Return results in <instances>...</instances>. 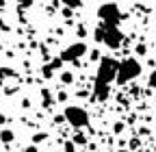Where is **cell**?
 <instances>
[{"label": "cell", "mask_w": 156, "mask_h": 152, "mask_svg": "<svg viewBox=\"0 0 156 152\" xmlns=\"http://www.w3.org/2000/svg\"><path fill=\"white\" fill-rule=\"evenodd\" d=\"M117 72H119V61L111 59V56H102V59H100V65H98L95 87H93L95 98L104 100V98L108 96V85H111V81H117Z\"/></svg>", "instance_id": "6da1fadb"}, {"label": "cell", "mask_w": 156, "mask_h": 152, "mask_svg": "<svg viewBox=\"0 0 156 152\" xmlns=\"http://www.w3.org/2000/svg\"><path fill=\"white\" fill-rule=\"evenodd\" d=\"M141 74V65H139V61L134 59V56H128V59H124V61H119V72H117V85H126L128 81H132V78H136V76Z\"/></svg>", "instance_id": "7a4b0ae2"}, {"label": "cell", "mask_w": 156, "mask_h": 152, "mask_svg": "<svg viewBox=\"0 0 156 152\" xmlns=\"http://www.w3.org/2000/svg\"><path fill=\"white\" fill-rule=\"evenodd\" d=\"M98 15L104 20V28H117V24H119L122 15H119V9H117V5H102L100 9H98Z\"/></svg>", "instance_id": "3957f363"}, {"label": "cell", "mask_w": 156, "mask_h": 152, "mask_svg": "<svg viewBox=\"0 0 156 152\" xmlns=\"http://www.w3.org/2000/svg\"><path fill=\"white\" fill-rule=\"evenodd\" d=\"M65 120H67L74 128H83V126L89 124L87 111L80 109V107H67V109H65Z\"/></svg>", "instance_id": "277c9868"}, {"label": "cell", "mask_w": 156, "mask_h": 152, "mask_svg": "<svg viewBox=\"0 0 156 152\" xmlns=\"http://www.w3.org/2000/svg\"><path fill=\"white\" fill-rule=\"evenodd\" d=\"M87 52V46L83 42H78V44H72L69 48H65L61 52V61H76L78 56H83Z\"/></svg>", "instance_id": "5b68a950"}, {"label": "cell", "mask_w": 156, "mask_h": 152, "mask_svg": "<svg viewBox=\"0 0 156 152\" xmlns=\"http://www.w3.org/2000/svg\"><path fill=\"white\" fill-rule=\"evenodd\" d=\"M122 33L117 31V28H104V44L106 46H111V48H119V44H122Z\"/></svg>", "instance_id": "8992f818"}, {"label": "cell", "mask_w": 156, "mask_h": 152, "mask_svg": "<svg viewBox=\"0 0 156 152\" xmlns=\"http://www.w3.org/2000/svg\"><path fill=\"white\" fill-rule=\"evenodd\" d=\"M0 139H2L5 143H9V141H13V130H2V132H0Z\"/></svg>", "instance_id": "52a82bcc"}, {"label": "cell", "mask_w": 156, "mask_h": 152, "mask_svg": "<svg viewBox=\"0 0 156 152\" xmlns=\"http://www.w3.org/2000/svg\"><path fill=\"white\" fill-rule=\"evenodd\" d=\"M72 78H74V76H72L69 72H65V74L61 76V81H63V83H72Z\"/></svg>", "instance_id": "ba28073f"}, {"label": "cell", "mask_w": 156, "mask_h": 152, "mask_svg": "<svg viewBox=\"0 0 156 152\" xmlns=\"http://www.w3.org/2000/svg\"><path fill=\"white\" fill-rule=\"evenodd\" d=\"M41 96H44V104L48 107V104L52 102V100H50V93H48V91H41Z\"/></svg>", "instance_id": "9c48e42d"}, {"label": "cell", "mask_w": 156, "mask_h": 152, "mask_svg": "<svg viewBox=\"0 0 156 152\" xmlns=\"http://www.w3.org/2000/svg\"><path fill=\"white\" fill-rule=\"evenodd\" d=\"M74 143H87V139L83 135H74Z\"/></svg>", "instance_id": "30bf717a"}, {"label": "cell", "mask_w": 156, "mask_h": 152, "mask_svg": "<svg viewBox=\"0 0 156 152\" xmlns=\"http://www.w3.org/2000/svg\"><path fill=\"white\" fill-rule=\"evenodd\" d=\"M44 139H46V135H44V132H37V135L33 137V141H35V143H37V141H44Z\"/></svg>", "instance_id": "8fae6325"}, {"label": "cell", "mask_w": 156, "mask_h": 152, "mask_svg": "<svg viewBox=\"0 0 156 152\" xmlns=\"http://www.w3.org/2000/svg\"><path fill=\"white\" fill-rule=\"evenodd\" d=\"M150 87H156V70H154V74L150 76Z\"/></svg>", "instance_id": "7c38bea8"}, {"label": "cell", "mask_w": 156, "mask_h": 152, "mask_svg": "<svg viewBox=\"0 0 156 152\" xmlns=\"http://www.w3.org/2000/svg\"><path fill=\"white\" fill-rule=\"evenodd\" d=\"M145 50H147V48H145L143 44H139V46H136V52H139V54H145Z\"/></svg>", "instance_id": "4fadbf2b"}, {"label": "cell", "mask_w": 156, "mask_h": 152, "mask_svg": "<svg viewBox=\"0 0 156 152\" xmlns=\"http://www.w3.org/2000/svg\"><path fill=\"white\" fill-rule=\"evenodd\" d=\"M65 152H74V143H65Z\"/></svg>", "instance_id": "5bb4252c"}, {"label": "cell", "mask_w": 156, "mask_h": 152, "mask_svg": "<svg viewBox=\"0 0 156 152\" xmlns=\"http://www.w3.org/2000/svg\"><path fill=\"white\" fill-rule=\"evenodd\" d=\"M24 152H37V148H35V146H28V148H26Z\"/></svg>", "instance_id": "9a60e30c"}, {"label": "cell", "mask_w": 156, "mask_h": 152, "mask_svg": "<svg viewBox=\"0 0 156 152\" xmlns=\"http://www.w3.org/2000/svg\"><path fill=\"white\" fill-rule=\"evenodd\" d=\"M5 122H7V118H5V115H2V113H0V126H2V124H5Z\"/></svg>", "instance_id": "2e32d148"}, {"label": "cell", "mask_w": 156, "mask_h": 152, "mask_svg": "<svg viewBox=\"0 0 156 152\" xmlns=\"http://www.w3.org/2000/svg\"><path fill=\"white\" fill-rule=\"evenodd\" d=\"M0 26H2V22H0Z\"/></svg>", "instance_id": "e0dca14e"}]
</instances>
